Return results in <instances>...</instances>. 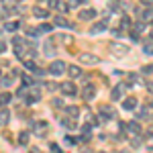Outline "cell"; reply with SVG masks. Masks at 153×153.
I'll list each match as a JSON object with an SVG mask.
<instances>
[{
	"label": "cell",
	"instance_id": "obj_30",
	"mask_svg": "<svg viewBox=\"0 0 153 153\" xmlns=\"http://www.w3.org/2000/svg\"><path fill=\"white\" fill-rule=\"evenodd\" d=\"M143 31H145V25H143V23H137V25H135V31H133V33H137V35H139V33H143Z\"/></svg>",
	"mask_w": 153,
	"mask_h": 153
},
{
	"label": "cell",
	"instance_id": "obj_46",
	"mask_svg": "<svg viewBox=\"0 0 153 153\" xmlns=\"http://www.w3.org/2000/svg\"><path fill=\"white\" fill-rule=\"evenodd\" d=\"M29 153H35V151H29Z\"/></svg>",
	"mask_w": 153,
	"mask_h": 153
},
{
	"label": "cell",
	"instance_id": "obj_24",
	"mask_svg": "<svg viewBox=\"0 0 153 153\" xmlns=\"http://www.w3.org/2000/svg\"><path fill=\"white\" fill-rule=\"evenodd\" d=\"M0 84H2V88H10L12 86V76H2V78H0Z\"/></svg>",
	"mask_w": 153,
	"mask_h": 153
},
{
	"label": "cell",
	"instance_id": "obj_29",
	"mask_svg": "<svg viewBox=\"0 0 153 153\" xmlns=\"http://www.w3.org/2000/svg\"><path fill=\"white\" fill-rule=\"evenodd\" d=\"M27 94H29V92H27V88H19V90H16V98H25V100H27Z\"/></svg>",
	"mask_w": 153,
	"mask_h": 153
},
{
	"label": "cell",
	"instance_id": "obj_45",
	"mask_svg": "<svg viewBox=\"0 0 153 153\" xmlns=\"http://www.w3.org/2000/svg\"><path fill=\"white\" fill-rule=\"evenodd\" d=\"M151 39H153V31H151Z\"/></svg>",
	"mask_w": 153,
	"mask_h": 153
},
{
	"label": "cell",
	"instance_id": "obj_41",
	"mask_svg": "<svg viewBox=\"0 0 153 153\" xmlns=\"http://www.w3.org/2000/svg\"><path fill=\"white\" fill-rule=\"evenodd\" d=\"M145 53H147V55H151V53H153V47H151V45H145Z\"/></svg>",
	"mask_w": 153,
	"mask_h": 153
},
{
	"label": "cell",
	"instance_id": "obj_37",
	"mask_svg": "<svg viewBox=\"0 0 153 153\" xmlns=\"http://www.w3.org/2000/svg\"><path fill=\"white\" fill-rule=\"evenodd\" d=\"M145 88H147L149 94H153V82H147V84H145Z\"/></svg>",
	"mask_w": 153,
	"mask_h": 153
},
{
	"label": "cell",
	"instance_id": "obj_48",
	"mask_svg": "<svg viewBox=\"0 0 153 153\" xmlns=\"http://www.w3.org/2000/svg\"><path fill=\"white\" fill-rule=\"evenodd\" d=\"M0 78H2V74H0Z\"/></svg>",
	"mask_w": 153,
	"mask_h": 153
},
{
	"label": "cell",
	"instance_id": "obj_5",
	"mask_svg": "<svg viewBox=\"0 0 153 153\" xmlns=\"http://www.w3.org/2000/svg\"><path fill=\"white\" fill-rule=\"evenodd\" d=\"M80 61L84 65H94V63H98V55H94V53H82Z\"/></svg>",
	"mask_w": 153,
	"mask_h": 153
},
{
	"label": "cell",
	"instance_id": "obj_16",
	"mask_svg": "<svg viewBox=\"0 0 153 153\" xmlns=\"http://www.w3.org/2000/svg\"><path fill=\"white\" fill-rule=\"evenodd\" d=\"M65 114H68V117L74 120V118L80 114V108H78V106H65Z\"/></svg>",
	"mask_w": 153,
	"mask_h": 153
},
{
	"label": "cell",
	"instance_id": "obj_11",
	"mask_svg": "<svg viewBox=\"0 0 153 153\" xmlns=\"http://www.w3.org/2000/svg\"><path fill=\"white\" fill-rule=\"evenodd\" d=\"M33 16L35 19H49V10L47 8H41V6H35L33 8Z\"/></svg>",
	"mask_w": 153,
	"mask_h": 153
},
{
	"label": "cell",
	"instance_id": "obj_4",
	"mask_svg": "<svg viewBox=\"0 0 153 153\" xmlns=\"http://www.w3.org/2000/svg\"><path fill=\"white\" fill-rule=\"evenodd\" d=\"M59 90H61V92H63L65 96H76V94H78V88H76V86H74L71 82L61 84V86H59Z\"/></svg>",
	"mask_w": 153,
	"mask_h": 153
},
{
	"label": "cell",
	"instance_id": "obj_23",
	"mask_svg": "<svg viewBox=\"0 0 153 153\" xmlns=\"http://www.w3.org/2000/svg\"><path fill=\"white\" fill-rule=\"evenodd\" d=\"M61 125H63L68 131H74V129H76V120H71V118H61Z\"/></svg>",
	"mask_w": 153,
	"mask_h": 153
},
{
	"label": "cell",
	"instance_id": "obj_39",
	"mask_svg": "<svg viewBox=\"0 0 153 153\" xmlns=\"http://www.w3.org/2000/svg\"><path fill=\"white\" fill-rule=\"evenodd\" d=\"M51 104L55 106V108H59V106H61V100H59V98H53V102H51Z\"/></svg>",
	"mask_w": 153,
	"mask_h": 153
},
{
	"label": "cell",
	"instance_id": "obj_18",
	"mask_svg": "<svg viewBox=\"0 0 153 153\" xmlns=\"http://www.w3.org/2000/svg\"><path fill=\"white\" fill-rule=\"evenodd\" d=\"M19 27H21V23L16 21V23H6L2 29H4V31H8V33H16V31H19Z\"/></svg>",
	"mask_w": 153,
	"mask_h": 153
},
{
	"label": "cell",
	"instance_id": "obj_7",
	"mask_svg": "<svg viewBox=\"0 0 153 153\" xmlns=\"http://www.w3.org/2000/svg\"><path fill=\"white\" fill-rule=\"evenodd\" d=\"M49 8H55V10H59V12H68L70 10V4L59 2V0H51V2H49Z\"/></svg>",
	"mask_w": 153,
	"mask_h": 153
},
{
	"label": "cell",
	"instance_id": "obj_6",
	"mask_svg": "<svg viewBox=\"0 0 153 153\" xmlns=\"http://www.w3.org/2000/svg\"><path fill=\"white\" fill-rule=\"evenodd\" d=\"M39 100H41V92H39V88H33V90L27 94V100H25V102H27V104H35Z\"/></svg>",
	"mask_w": 153,
	"mask_h": 153
},
{
	"label": "cell",
	"instance_id": "obj_40",
	"mask_svg": "<svg viewBox=\"0 0 153 153\" xmlns=\"http://www.w3.org/2000/svg\"><path fill=\"white\" fill-rule=\"evenodd\" d=\"M131 145H133V147H139V145H141V139H139V137H137V139H133Z\"/></svg>",
	"mask_w": 153,
	"mask_h": 153
},
{
	"label": "cell",
	"instance_id": "obj_13",
	"mask_svg": "<svg viewBox=\"0 0 153 153\" xmlns=\"http://www.w3.org/2000/svg\"><path fill=\"white\" fill-rule=\"evenodd\" d=\"M127 129H129L131 135H141V125H139L137 120H131L129 125H127Z\"/></svg>",
	"mask_w": 153,
	"mask_h": 153
},
{
	"label": "cell",
	"instance_id": "obj_36",
	"mask_svg": "<svg viewBox=\"0 0 153 153\" xmlns=\"http://www.w3.org/2000/svg\"><path fill=\"white\" fill-rule=\"evenodd\" d=\"M59 41H65V43H70L71 37H70V35H59Z\"/></svg>",
	"mask_w": 153,
	"mask_h": 153
},
{
	"label": "cell",
	"instance_id": "obj_47",
	"mask_svg": "<svg viewBox=\"0 0 153 153\" xmlns=\"http://www.w3.org/2000/svg\"><path fill=\"white\" fill-rule=\"evenodd\" d=\"M123 153H129V151H123Z\"/></svg>",
	"mask_w": 153,
	"mask_h": 153
},
{
	"label": "cell",
	"instance_id": "obj_10",
	"mask_svg": "<svg viewBox=\"0 0 153 153\" xmlns=\"http://www.w3.org/2000/svg\"><path fill=\"white\" fill-rule=\"evenodd\" d=\"M29 139H31V133H29V131H21L19 137H16V143L25 147V145H29Z\"/></svg>",
	"mask_w": 153,
	"mask_h": 153
},
{
	"label": "cell",
	"instance_id": "obj_32",
	"mask_svg": "<svg viewBox=\"0 0 153 153\" xmlns=\"http://www.w3.org/2000/svg\"><path fill=\"white\" fill-rule=\"evenodd\" d=\"M49 149H51V153H61V149H59L57 143H51V145H49Z\"/></svg>",
	"mask_w": 153,
	"mask_h": 153
},
{
	"label": "cell",
	"instance_id": "obj_1",
	"mask_svg": "<svg viewBox=\"0 0 153 153\" xmlns=\"http://www.w3.org/2000/svg\"><path fill=\"white\" fill-rule=\"evenodd\" d=\"M65 70H68V65H65V61H61V59H55V61L49 63V74H51V76H61Z\"/></svg>",
	"mask_w": 153,
	"mask_h": 153
},
{
	"label": "cell",
	"instance_id": "obj_12",
	"mask_svg": "<svg viewBox=\"0 0 153 153\" xmlns=\"http://www.w3.org/2000/svg\"><path fill=\"white\" fill-rule=\"evenodd\" d=\"M123 108H125V110H135V108H137V98H133V96H131V98H125V100H123Z\"/></svg>",
	"mask_w": 153,
	"mask_h": 153
},
{
	"label": "cell",
	"instance_id": "obj_31",
	"mask_svg": "<svg viewBox=\"0 0 153 153\" xmlns=\"http://www.w3.org/2000/svg\"><path fill=\"white\" fill-rule=\"evenodd\" d=\"M137 117H139V118H147V117H149V110H147V108H141V110L137 112Z\"/></svg>",
	"mask_w": 153,
	"mask_h": 153
},
{
	"label": "cell",
	"instance_id": "obj_42",
	"mask_svg": "<svg viewBox=\"0 0 153 153\" xmlns=\"http://www.w3.org/2000/svg\"><path fill=\"white\" fill-rule=\"evenodd\" d=\"M65 143H68V145H74V143H76V139H71V137H65Z\"/></svg>",
	"mask_w": 153,
	"mask_h": 153
},
{
	"label": "cell",
	"instance_id": "obj_43",
	"mask_svg": "<svg viewBox=\"0 0 153 153\" xmlns=\"http://www.w3.org/2000/svg\"><path fill=\"white\" fill-rule=\"evenodd\" d=\"M4 49H6V43H4V41H0V53H2Z\"/></svg>",
	"mask_w": 153,
	"mask_h": 153
},
{
	"label": "cell",
	"instance_id": "obj_8",
	"mask_svg": "<svg viewBox=\"0 0 153 153\" xmlns=\"http://www.w3.org/2000/svg\"><path fill=\"white\" fill-rule=\"evenodd\" d=\"M96 16V10L94 8H82L80 14H78V19H82V21H92Z\"/></svg>",
	"mask_w": 153,
	"mask_h": 153
},
{
	"label": "cell",
	"instance_id": "obj_9",
	"mask_svg": "<svg viewBox=\"0 0 153 153\" xmlns=\"http://www.w3.org/2000/svg\"><path fill=\"white\" fill-rule=\"evenodd\" d=\"M106 31V21H100V23H94L90 27V35H98V33H104Z\"/></svg>",
	"mask_w": 153,
	"mask_h": 153
},
{
	"label": "cell",
	"instance_id": "obj_2",
	"mask_svg": "<svg viewBox=\"0 0 153 153\" xmlns=\"http://www.w3.org/2000/svg\"><path fill=\"white\" fill-rule=\"evenodd\" d=\"M98 117H102V120H110V118L117 117V112H114V108L110 104H104L98 108Z\"/></svg>",
	"mask_w": 153,
	"mask_h": 153
},
{
	"label": "cell",
	"instance_id": "obj_38",
	"mask_svg": "<svg viewBox=\"0 0 153 153\" xmlns=\"http://www.w3.org/2000/svg\"><path fill=\"white\" fill-rule=\"evenodd\" d=\"M141 71H143V74H151V71H153V65H145Z\"/></svg>",
	"mask_w": 153,
	"mask_h": 153
},
{
	"label": "cell",
	"instance_id": "obj_28",
	"mask_svg": "<svg viewBox=\"0 0 153 153\" xmlns=\"http://www.w3.org/2000/svg\"><path fill=\"white\" fill-rule=\"evenodd\" d=\"M33 78H31V76H23V86L25 88H29V86H33Z\"/></svg>",
	"mask_w": 153,
	"mask_h": 153
},
{
	"label": "cell",
	"instance_id": "obj_26",
	"mask_svg": "<svg viewBox=\"0 0 153 153\" xmlns=\"http://www.w3.org/2000/svg\"><path fill=\"white\" fill-rule=\"evenodd\" d=\"M53 53H55V45L47 41V43H45V55L49 57V55H53Z\"/></svg>",
	"mask_w": 153,
	"mask_h": 153
},
{
	"label": "cell",
	"instance_id": "obj_25",
	"mask_svg": "<svg viewBox=\"0 0 153 153\" xmlns=\"http://www.w3.org/2000/svg\"><path fill=\"white\" fill-rule=\"evenodd\" d=\"M110 96H112V100H120V98H123V86H117Z\"/></svg>",
	"mask_w": 153,
	"mask_h": 153
},
{
	"label": "cell",
	"instance_id": "obj_35",
	"mask_svg": "<svg viewBox=\"0 0 153 153\" xmlns=\"http://www.w3.org/2000/svg\"><path fill=\"white\" fill-rule=\"evenodd\" d=\"M82 131H84V135H90V131H92V125H84Z\"/></svg>",
	"mask_w": 153,
	"mask_h": 153
},
{
	"label": "cell",
	"instance_id": "obj_34",
	"mask_svg": "<svg viewBox=\"0 0 153 153\" xmlns=\"http://www.w3.org/2000/svg\"><path fill=\"white\" fill-rule=\"evenodd\" d=\"M90 139H92V135H80V143H88V141H90Z\"/></svg>",
	"mask_w": 153,
	"mask_h": 153
},
{
	"label": "cell",
	"instance_id": "obj_19",
	"mask_svg": "<svg viewBox=\"0 0 153 153\" xmlns=\"http://www.w3.org/2000/svg\"><path fill=\"white\" fill-rule=\"evenodd\" d=\"M10 120V112L6 108H0V125H6Z\"/></svg>",
	"mask_w": 153,
	"mask_h": 153
},
{
	"label": "cell",
	"instance_id": "obj_17",
	"mask_svg": "<svg viewBox=\"0 0 153 153\" xmlns=\"http://www.w3.org/2000/svg\"><path fill=\"white\" fill-rule=\"evenodd\" d=\"M112 51L118 53V55H125V53L129 51V47H127V45H123V43H114V45H112Z\"/></svg>",
	"mask_w": 153,
	"mask_h": 153
},
{
	"label": "cell",
	"instance_id": "obj_14",
	"mask_svg": "<svg viewBox=\"0 0 153 153\" xmlns=\"http://www.w3.org/2000/svg\"><path fill=\"white\" fill-rule=\"evenodd\" d=\"M141 19H143V23H151L153 21V6H147V8L141 12Z\"/></svg>",
	"mask_w": 153,
	"mask_h": 153
},
{
	"label": "cell",
	"instance_id": "obj_44",
	"mask_svg": "<svg viewBox=\"0 0 153 153\" xmlns=\"http://www.w3.org/2000/svg\"><path fill=\"white\" fill-rule=\"evenodd\" d=\"M2 31H4V29H2V27H0V33H2Z\"/></svg>",
	"mask_w": 153,
	"mask_h": 153
},
{
	"label": "cell",
	"instance_id": "obj_27",
	"mask_svg": "<svg viewBox=\"0 0 153 153\" xmlns=\"http://www.w3.org/2000/svg\"><path fill=\"white\" fill-rule=\"evenodd\" d=\"M35 129L39 131L37 135H43V131L47 129V123H45V120H41V123H35Z\"/></svg>",
	"mask_w": 153,
	"mask_h": 153
},
{
	"label": "cell",
	"instance_id": "obj_3",
	"mask_svg": "<svg viewBox=\"0 0 153 153\" xmlns=\"http://www.w3.org/2000/svg\"><path fill=\"white\" fill-rule=\"evenodd\" d=\"M94 96H96V86H94V84H84L82 98H84V100H94Z\"/></svg>",
	"mask_w": 153,
	"mask_h": 153
},
{
	"label": "cell",
	"instance_id": "obj_22",
	"mask_svg": "<svg viewBox=\"0 0 153 153\" xmlns=\"http://www.w3.org/2000/svg\"><path fill=\"white\" fill-rule=\"evenodd\" d=\"M37 31H39V33H51V31H53V25H49V23H41L39 27H37Z\"/></svg>",
	"mask_w": 153,
	"mask_h": 153
},
{
	"label": "cell",
	"instance_id": "obj_20",
	"mask_svg": "<svg viewBox=\"0 0 153 153\" xmlns=\"http://www.w3.org/2000/svg\"><path fill=\"white\" fill-rule=\"evenodd\" d=\"M55 25H57V27H68V29H71V27H74V25H71L70 21H65L61 14H59V16H55Z\"/></svg>",
	"mask_w": 153,
	"mask_h": 153
},
{
	"label": "cell",
	"instance_id": "obj_15",
	"mask_svg": "<svg viewBox=\"0 0 153 153\" xmlns=\"http://www.w3.org/2000/svg\"><path fill=\"white\" fill-rule=\"evenodd\" d=\"M68 74H70V78H80V76H82V68H78V65H68Z\"/></svg>",
	"mask_w": 153,
	"mask_h": 153
},
{
	"label": "cell",
	"instance_id": "obj_21",
	"mask_svg": "<svg viewBox=\"0 0 153 153\" xmlns=\"http://www.w3.org/2000/svg\"><path fill=\"white\" fill-rule=\"evenodd\" d=\"M10 100H12V96L8 94V92H2V94H0V106H2V108L6 104H10Z\"/></svg>",
	"mask_w": 153,
	"mask_h": 153
},
{
	"label": "cell",
	"instance_id": "obj_33",
	"mask_svg": "<svg viewBox=\"0 0 153 153\" xmlns=\"http://www.w3.org/2000/svg\"><path fill=\"white\" fill-rule=\"evenodd\" d=\"M131 27V21H129V16H123V29H129Z\"/></svg>",
	"mask_w": 153,
	"mask_h": 153
}]
</instances>
